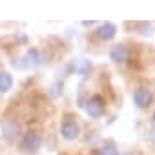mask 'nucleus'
<instances>
[{
	"mask_svg": "<svg viewBox=\"0 0 155 155\" xmlns=\"http://www.w3.org/2000/svg\"><path fill=\"white\" fill-rule=\"evenodd\" d=\"M104 101H102V97H99V95H93L91 99H88V102H86V113L90 115V117H93V119H97V117H101L102 113H104Z\"/></svg>",
	"mask_w": 155,
	"mask_h": 155,
	"instance_id": "f257e3e1",
	"label": "nucleus"
},
{
	"mask_svg": "<svg viewBox=\"0 0 155 155\" xmlns=\"http://www.w3.org/2000/svg\"><path fill=\"white\" fill-rule=\"evenodd\" d=\"M0 131H2V137H4L6 140H15V139L18 137V133H20V126H18L17 120L8 119V120L2 122V128H0Z\"/></svg>",
	"mask_w": 155,
	"mask_h": 155,
	"instance_id": "f03ea898",
	"label": "nucleus"
},
{
	"mask_svg": "<svg viewBox=\"0 0 155 155\" xmlns=\"http://www.w3.org/2000/svg\"><path fill=\"white\" fill-rule=\"evenodd\" d=\"M42 144V137L35 131H28L24 137H22V148L26 151H37Z\"/></svg>",
	"mask_w": 155,
	"mask_h": 155,
	"instance_id": "7ed1b4c3",
	"label": "nucleus"
},
{
	"mask_svg": "<svg viewBox=\"0 0 155 155\" xmlns=\"http://www.w3.org/2000/svg\"><path fill=\"white\" fill-rule=\"evenodd\" d=\"M79 124H77L75 120H71V119H66L64 122H62V128H60V133H62V137L64 139H68V140H73V139H77L79 137Z\"/></svg>",
	"mask_w": 155,
	"mask_h": 155,
	"instance_id": "20e7f679",
	"label": "nucleus"
},
{
	"mask_svg": "<svg viewBox=\"0 0 155 155\" xmlns=\"http://www.w3.org/2000/svg\"><path fill=\"white\" fill-rule=\"evenodd\" d=\"M133 101H135V104H137L139 108H148V106L151 104V101H153V95H151L150 90L139 88V90L133 93Z\"/></svg>",
	"mask_w": 155,
	"mask_h": 155,
	"instance_id": "39448f33",
	"label": "nucleus"
},
{
	"mask_svg": "<svg viewBox=\"0 0 155 155\" xmlns=\"http://www.w3.org/2000/svg\"><path fill=\"white\" fill-rule=\"evenodd\" d=\"M110 58L117 64H122L130 58V49L124 46V44H119V46H113L111 51H110Z\"/></svg>",
	"mask_w": 155,
	"mask_h": 155,
	"instance_id": "423d86ee",
	"label": "nucleus"
},
{
	"mask_svg": "<svg viewBox=\"0 0 155 155\" xmlns=\"http://www.w3.org/2000/svg\"><path fill=\"white\" fill-rule=\"evenodd\" d=\"M115 33H117V28H115L111 22H106V24H102V26L99 28V38H102V40L113 38Z\"/></svg>",
	"mask_w": 155,
	"mask_h": 155,
	"instance_id": "0eeeda50",
	"label": "nucleus"
},
{
	"mask_svg": "<svg viewBox=\"0 0 155 155\" xmlns=\"http://www.w3.org/2000/svg\"><path fill=\"white\" fill-rule=\"evenodd\" d=\"M13 88V77L8 71H0V93H8Z\"/></svg>",
	"mask_w": 155,
	"mask_h": 155,
	"instance_id": "6e6552de",
	"label": "nucleus"
},
{
	"mask_svg": "<svg viewBox=\"0 0 155 155\" xmlns=\"http://www.w3.org/2000/svg\"><path fill=\"white\" fill-rule=\"evenodd\" d=\"M26 64L28 66H33V68H37V66H40V55H38V49L37 48H31V49H28V53H26Z\"/></svg>",
	"mask_w": 155,
	"mask_h": 155,
	"instance_id": "1a4fd4ad",
	"label": "nucleus"
},
{
	"mask_svg": "<svg viewBox=\"0 0 155 155\" xmlns=\"http://www.w3.org/2000/svg\"><path fill=\"white\" fill-rule=\"evenodd\" d=\"M90 69H91V62H90V60H86V58L75 60V71L79 73V75H86Z\"/></svg>",
	"mask_w": 155,
	"mask_h": 155,
	"instance_id": "9d476101",
	"label": "nucleus"
},
{
	"mask_svg": "<svg viewBox=\"0 0 155 155\" xmlns=\"http://www.w3.org/2000/svg\"><path fill=\"white\" fill-rule=\"evenodd\" d=\"M99 155H119V151H117V148H115L111 142H106V144L99 150Z\"/></svg>",
	"mask_w": 155,
	"mask_h": 155,
	"instance_id": "9b49d317",
	"label": "nucleus"
},
{
	"mask_svg": "<svg viewBox=\"0 0 155 155\" xmlns=\"http://www.w3.org/2000/svg\"><path fill=\"white\" fill-rule=\"evenodd\" d=\"M151 119H153V122H155V113H153V117H151Z\"/></svg>",
	"mask_w": 155,
	"mask_h": 155,
	"instance_id": "f8f14e48",
	"label": "nucleus"
}]
</instances>
